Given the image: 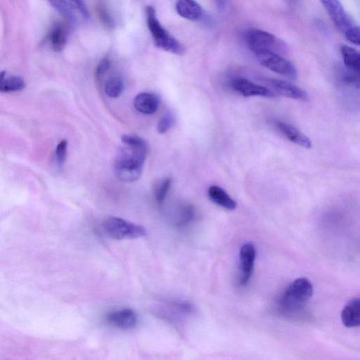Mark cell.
Listing matches in <instances>:
<instances>
[{
  "mask_svg": "<svg viewBox=\"0 0 360 360\" xmlns=\"http://www.w3.org/2000/svg\"><path fill=\"white\" fill-rule=\"evenodd\" d=\"M125 147L117 153L114 162L117 175L121 181L135 183L141 177L148 154V144L137 136L123 135Z\"/></svg>",
  "mask_w": 360,
  "mask_h": 360,
  "instance_id": "obj_1",
  "label": "cell"
},
{
  "mask_svg": "<svg viewBox=\"0 0 360 360\" xmlns=\"http://www.w3.org/2000/svg\"><path fill=\"white\" fill-rule=\"evenodd\" d=\"M313 294V286L307 278H299L292 283L282 295L280 308L285 315L301 313Z\"/></svg>",
  "mask_w": 360,
  "mask_h": 360,
  "instance_id": "obj_2",
  "label": "cell"
},
{
  "mask_svg": "<svg viewBox=\"0 0 360 360\" xmlns=\"http://www.w3.org/2000/svg\"><path fill=\"white\" fill-rule=\"evenodd\" d=\"M146 16L149 30L157 47L176 55L185 54L186 48L183 45L163 27L153 7L146 8Z\"/></svg>",
  "mask_w": 360,
  "mask_h": 360,
  "instance_id": "obj_3",
  "label": "cell"
},
{
  "mask_svg": "<svg viewBox=\"0 0 360 360\" xmlns=\"http://www.w3.org/2000/svg\"><path fill=\"white\" fill-rule=\"evenodd\" d=\"M246 44L254 53L271 52L281 55L289 52L287 45L275 35L257 29H249L245 34Z\"/></svg>",
  "mask_w": 360,
  "mask_h": 360,
  "instance_id": "obj_4",
  "label": "cell"
},
{
  "mask_svg": "<svg viewBox=\"0 0 360 360\" xmlns=\"http://www.w3.org/2000/svg\"><path fill=\"white\" fill-rule=\"evenodd\" d=\"M105 232L115 240L135 239L147 235L146 229L119 217H108L103 223Z\"/></svg>",
  "mask_w": 360,
  "mask_h": 360,
  "instance_id": "obj_5",
  "label": "cell"
},
{
  "mask_svg": "<svg viewBox=\"0 0 360 360\" xmlns=\"http://www.w3.org/2000/svg\"><path fill=\"white\" fill-rule=\"evenodd\" d=\"M260 63L266 68L292 80L298 77L295 65L284 56L271 52L254 54Z\"/></svg>",
  "mask_w": 360,
  "mask_h": 360,
  "instance_id": "obj_6",
  "label": "cell"
},
{
  "mask_svg": "<svg viewBox=\"0 0 360 360\" xmlns=\"http://www.w3.org/2000/svg\"><path fill=\"white\" fill-rule=\"evenodd\" d=\"M327 14L330 17L336 29L343 34L355 27L354 20L345 10L342 3L336 0H325L322 1Z\"/></svg>",
  "mask_w": 360,
  "mask_h": 360,
  "instance_id": "obj_7",
  "label": "cell"
},
{
  "mask_svg": "<svg viewBox=\"0 0 360 360\" xmlns=\"http://www.w3.org/2000/svg\"><path fill=\"white\" fill-rule=\"evenodd\" d=\"M231 87L235 92L244 98L262 97L265 98H275L277 95L266 87L257 84L252 81L243 78L236 77L231 82Z\"/></svg>",
  "mask_w": 360,
  "mask_h": 360,
  "instance_id": "obj_8",
  "label": "cell"
},
{
  "mask_svg": "<svg viewBox=\"0 0 360 360\" xmlns=\"http://www.w3.org/2000/svg\"><path fill=\"white\" fill-rule=\"evenodd\" d=\"M340 52L347 71L345 80L349 82L360 83V51L343 45Z\"/></svg>",
  "mask_w": 360,
  "mask_h": 360,
  "instance_id": "obj_9",
  "label": "cell"
},
{
  "mask_svg": "<svg viewBox=\"0 0 360 360\" xmlns=\"http://www.w3.org/2000/svg\"><path fill=\"white\" fill-rule=\"evenodd\" d=\"M267 83L276 95L298 101H307L308 96L305 90L292 82L278 79H267Z\"/></svg>",
  "mask_w": 360,
  "mask_h": 360,
  "instance_id": "obj_10",
  "label": "cell"
},
{
  "mask_svg": "<svg viewBox=\"0 0 360 360\" xmlns=\"http://www.w3.org/2000/svg\"><path fill=\"white\" fill-rule=\"evenodd\" d=\"M107 323L117 329L132 330L138 324L137 313L130 308H121L108 313L105 317Z\"/></svg>",
  "mask_w": 360,
  "mask_h": 360,
  "instance_id": "obj_11",
  "label": "cell"
},
{
  "mask_svg": "<svg viewBox=\"0 0 360 360\" xmlns=\"http://www.w3.org/2000/svg\"><path fill=\"white\" fill-rule=\"evenodd\" d=\"M256 256V250L252 243H244L239 253L240 260V280L241 285H246L253 275L255 260Z\"/></svg>",
  "mask_w": 360,
  "mask_h": 360,
  "instance_id": "obj_12",
  "label": "cell"
},
{
  "mask_svg": "<svg viewBox=\"0 0 360 360\" xmlns=\"http://www.w3.org/2000/svg\"><path fill=\"white\" fill-rule=\"evenodd\" d=\"M276 127L280 133L292 143L306 149H310L313 146L310 139L294 126L278 121Z\"/></svg>",
  "mask_w": 360,
  "mask_h": 360,
  "instance_id": "obj_13",
  "label": "cell"
},
{
  "mask_svg": "<svg viewBox=\"0 0 360 360\" xmlns=\"http://www.w3.org/2000/svg\"><path fill=\"white\" fill-rule=\"evenodd\" d=\"M177 13L190 21L199 22L204 17V11L200 4L193 0H180L176 3Z\"/></svg>",
  "mask_w": 360,
  "mask_h": 360,
  "instance_id": "obj_14",
  "label": "cell"
},
{
  "mask_svg": "<svg viewBox=\"0 0 360 360\" xmlns=\"http://www.w3.org/2000/svg\"><path fill=\"white\" fill-rule=\"evenodd\" d=\"M341 321L347 328L360 327V298L350 301L341 312Z\"/></svg>",
  "mask_w": 360,
  "mask_h": 360,
  "instance_id": "obj_15",
  "label": "cell"
},
{
  "mask_svg": "<svg viewBox=\"0 0 360 360\" xmlns=\"http://www.w3.org/2000/svg\"><path fill=\"white\" fill-rule=\"evenodd\" d=\"M160 104L159 98L149 93H140L134 100L135 108L146 115L154 114L158 111Z\"/></svg>",
  "mask_w": 360,
  "mask_h": 360,
  "instance_id": "obj_16",
  "label": "cell"
},
{
  "mask_svg": "<svg viewBox=\"0 0 360 360\" xmlns=\"http://www.w3.org/2000/svg\"><path fill=\"white\" fill-rule=\"evenodd\" d=\"M208 194L210 200L216 205L231 211L237 209L236 202L223 188L213 186L209 188Z\"/></svg>",
  "mask_w": 360,
  "mask_h": 360,
  "instance_id": "obj_17",
  "label": "cell"
},
{
  "mask_svg": "<svg viewBox=\"0 0 360 360\" xmlns=\"http://www.w3.org/2000/svg\"><path fill=\"white\" fill-rule=\"evenodd\" d=\"M1 84H0V90L3 93H16L22 91L26 87L24 80L19 76L7 77L6 72L1 73Z\"/></svg>",
  "mask_w": 360,
  "mask_h": 360,
  "instance_id": "obj_18",
  "label": "cell"
},
{
  "mask_svg": "<svg viewBox=\"0 0 360 360\" xmlns=\"http://www.w3.org/2000/svg\"><path fill=\"white\" fill-rule=\"evenodd\" d=\"M68 33L64 26L58 24L52 29L50 41L53 49L57 52L61 51L67 42Z\"/></svg>",
  "mask_w": 360,
  "mask_h": 360,
  "instance_id": "obj_19",
  "label": "cell"
},
{
  "mask_svg": "<svg viewBox=\"0 0 360 360\" xmlns=\"http://www.w3.org/2000/svg\"><path fill=\"white\" fill-rule=\"evenodd\" d=\"M105 90L106 95L111 98H117L123 93V82L118 76L110 77L106 82Z\"/></svg>",
  "mask_w": 360,
  "mask_h": 360,
  "instance_id": "obj_20",
  "label": "cell"
},
{
  "mask_svg": "<svg viewBox=\"0 0 360 360\" xmlns=\"http://www.w3.org/2000/svg\"><path fill=\"white\" fill-rule=\"evenodd\" d=\"M50 5L57 10L70 24H76V17L71 6L68 3L64 1H51Z\"/></svg>",
  "mask_w": 360,
  "mask_h": 360,
  "instance_id": "obj_21",
  "label": "cell"
},
{
  "mask_svg": "<svg viewBox=\"0 0 360 360\" xmlns=\"http://www.w3.org/2000/svg\"><path fill=\"white\" fill-rule=\"evenodd\" d=\"M96 10L97 15L100 22L106 28L112 29L115 27V20L105 4H104L103 3H100L99 4H98Z\"/></svg>",
  "mask_w": 360,
  "mask_h": 360,
  "instance_id": "obj_22",
  "label": "cell"
},
{
  "mask_svg": "<svg viewBox=\"0 0 360 360\" xmlns=\"http://www.w3.org/2000/svg\"><path fill=\"white\" fill-rule=\"evenodd\" d=\"M172 181L170 178H165L160 181L155 188L154 195L156 202L162 205L171 187Z\"/></svg>",
  "mask_w": 360,
  "mask_h": 360,
  "instance_id": "obj_23",
  "label": "cell"
},
{
  "mask_svg": "<svg viewBox=\"0 0 360 360\" xmlns=\"http://www.w3.org/2000/svg\"><path fill=\"white\" fill-rule=\"evenodd\" d=\"M175 119L170 113L165 114L158 121L157 131L160 134L167 133L174 124Z\"/></svg>",
  "mask_w": 360,
  "mask_h": 360,
  "instance_id": "obj_24",
  "label": "cell"
},
{
  "mask_svg": "<svg viewBox=\"0 0 360 360\" xmlns=\"http://www.w3.org/2000/svg\"><path fill=\"white\" fill-rule=\"evenodd\" d=\"M67 148L68 142L66 140L61 141L57 147L55 156L57 164L59 167H63L66 162Z\"/></svg>",
  "mask_w": 360,
  "mask_h": 360,
  "instance_id": "obj_25",
  "label": "cell"
},
{
  "mask_svg": "<svg viewBox=\"0 0 360 360\" xmlns=\"http://www.w3.org/2000/svg\"><path fill=\"white\" fill-rule=\"evenodd\" d=\"M195 210L193 207H186L182 211L181 215H180L178 226H185L190 223L195 217Z\"/></svg>",
  "mask_w": 360,
  "mask_h": 360,
  "instance_id": "obj_26",
  "label": "cell"
},
{
  "mask_svg": "<svg viewBox=\"0 0 360 360\" xmlns=\"http://www.w3.org/2000/svg\"><path fill=\"white\" fill-rule=\"evenodd\" d=\"M345 37L352 44L360 46V27H354L345 34Z\"/></svg>",
  "mask_w": 360,
  "mask_h": 360,
  "instance_id": "obj_27",
  "label": "cell"
},
{
  "mask_svg": "<svg viewBox=\"0 0 360 360\" xmlns=\"http://www.w3.org/2000/svg\"><path fill=\"white\" fill-rule=\"evenodd\" d=\"M111 66V62L108 59H103L98 66H97L96 70V77L98 80H100L103 78L106 73L109 70Z\"/></svg>",
  "mask_w": 360,
  "mask_h": 360,
  "instance_id": "obj_28",
  "label": "cell"
},
{
  "mask_svg": "<svg viewBox=\"0 0 360 360\" xmlns=\"http://www.w3.org/2000/svg\"><path fill=\"white\" fill-rule=\"evenodd\" d=\"M72 3L75 6L84 20H88L89 19V13L84 2L74 1Z\"/></svg>",
  "mask_w": 360,
  "mask_h": 360,
  "instance_id": "obj_29",
  "label": "cell"
}]
</instances>
